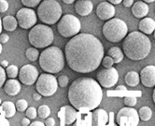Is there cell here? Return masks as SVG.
<instances>
[{
	"instance_id": "6da1fadb",
	"label": "cell",
	"mask_w": 155,
	"mask_h": 126,
	"mask_svg": "<svg viewBox=\"0 0 155 126\" xmlns=\"http://www.w3.org/2000/svg\"><path fill=\"white\" fill-rule=\"evenodd\" d=\"M104 47L97 37L90 33H78L68 42L64 57L71 70L80 73L94 72L104 58Z\"/></svg>"
},
{
	"instance_id": "7a4b0ae2",
	"label": "cell",
	"mask_w": 155,
	"mask_h": 126,
	"mask_svg": "<svg viewBox=\"0 0 155 126\" xmlns=\"http://www.w3.org/2000/svg\"><path fill=\"white\" fill-rule=\"evenodd\" d=\"M68 100L81 112L95 109L101 104L103 90L97 81L90 77H79L68 89Z\"/></svg>"
},
{
	"instance_id": "3957f363",
	"label": "cell",
	"mask_w": 155,
	"mask_h": 126,
	"mask_svg": "<svg viewBox=\"0 0 155 126\" xmlns=\"http://www.w3.org/2000/svg\"><path fill=\"white\" fill-rule=\"evenodd\" d=\"M124 53L132 60H142L147 58L151 49L150 38L141 32H132L124 37Z\"/></svg>"
},
{
	"instance_id": "277c9868",
	"label": "cell",
	"mask_w": 155,
	"mask_h": 126,
	"mask_svg": "<svg viewBox=\"0 0 155 126\" xmlns=\"http://www.w3.org/2000/svg\"><path fill=\"white\" fill-rule=\"evenodd\" d=\"M39 66L48 73H58L64 67V54L57 47H48L39 55Z\"/></svg>"
},
{
	"instance_id": "5b68a950",
	"label": "cell",
	"mask_w": 155,
	"mask_h": 126,
	"mask_svg": "<svg viewBox=\"0 0 155 126\" xmlns=\"http://www.w3.org/2000/svg\"><path fill=\"white\" fill-rule=\"evenodd\" d=\"M28 40L33 47L38 49L46 48L52 44L54 33L52 29L47 24H36L28 33Z\"/></svg>"
},
{
	"instance_id": "8992f818",
	"label": "cell",
	"mask_w": 155,
	"mask_h": 126,
	"mask_svg": "<svg viewBox=\"0 0 155 126\" xmlns=\"http://www.w3.org/2000/svg\"><path fill=\"white\" fill-rule=\"evenodd\" d=\"M38 17L47 25L55 24L62 17V7L55 0H44L38 8Z\"/></svg>"
},
{
	"instance_id": "52a82bcc",
	"label": "cell",
	"mask_w": 155,
	"mask_h": 126,
	"mask_svg": "<svg viewBox=\"0 0 155 126\" xmlns=\"http://www.w3.org/2000/svg\"><path fill=\"white\" fill-rule=\"evenodd\" d=\"M103 34L105 38L112 43H118L124 39L128 32V27L125 21L118 18H111L103 26Z\"/></svg>"
},
{
	"instance_id": "ba28073f",
	"label": "cell",
	"mask_w": 155,
	"mask_h": 126,
	"mask_svg": "<svg viewBox=\"0 0 155 126\" xmlns=\"http://www.w3.org/2000/svg\"><path fill=\"white\" fill-rule=\"evenodd\" d=\"M81 24L80 20L72 14L64 15L58 20L57 30L63 37H72L81 31Z\"/></svg>"
},
{
	"instance_id": "9c48e42d",
	"label": "cell",
	"mask_w": 155,
	"mask_h": 126,
	"mask_svg": "<svg viewBox=\"0 0 155 126\" xmlns=\"http://www.w3.org/2000/svg\"><path fill=\"white\" fill-rule=\"evenodd\" d=\"M36 88L42 97H51L58 89L57 78L52 73H43L38 75L36 81Z\"/></svg>"
},
{
	"instance_id": "30bf717a",
	"label": "cell",
	"mask_w": 155,
	"mask_h": 126,
	"mask_svg": "<svg viewBox=\"0 0 155 126\" xmlns=\"http://www.w3.org/2000/svg\"><path fill=\"white\" fill-rule=\"evenodd\" d=\"M116 121L120 126H137L139 123L138 112L133 107L123 108L117 114Z\"/></svg>"
},
{
	"instance_id": "8fae6325",
	"label": "cell",
	"mask_w": 155,
	"mask_h": 126,
	"mask_svg": "<svg viewBox=\"0 0 155 126\" xmlns=\"http://www.w3.org/2000/svg\"><path fill=\"white\" fill-rule=\"evenodd\" d=\"M16 20L21 28L31 29L37 23L38 15L34 9L29 8H23L18 10L16 14Z\"/></svg>"
},
{
	"instance_id": "7c38bea8",
	"label": "cell",
	"mask_w": 155,
	"mask_h": 126,
	"mask_svg": "<svg viewBox=\"0 0 155 126\" xmlns=\"http://www.w3.org/2000/svg\"><path fill=\"white\" fill-rule=\"evenodd\" d=\"M119 80V73L115 68H105L97 73V82L102 87L111 88Z\"/></svg>"
},
{
	"instance_id": "4fadbf2b",
	"label": "cell",
	"mask_w": 155,
	"mask_h": 126,
	"mask_svg": "<svg viewBox=\"0 0 155 126\" xmlns=\"http://www.w3.org/2000/svg\"><path fill=\"white\" fill-rule=\"evenodd\" d=\"M39 73L38 69L31 64H26L21 68L18 76L20 82L25 85H32L36 83Z\"/></svg>"
},
{
	"instance_id": "5bb4252c",
	"label": "cell",
	"mask_w": 155,
	"mask_h": 126,
	"mask_svg": "<svg viewBox=\"0 0 155 126\" xmlns=\"http://www.w3.org/2000/svg\"><path fill=\"white\" fill-rule=\"evenodd\" d=\"M141 84L146 87L155 86V66L149 65L142 69L140 72Z\"/></svg>"
},
{
	"instance_id": "9a60e30c",
	"label": "cell",
	"mask_w": 155,
	"mask_h": 126,
	"mask_svg": "<svg viewBox=\"0 0 155 126\" xmlns=\"http://www.w3.org/2000/svg\"><path fill=\"white\" fill-rule=\"evenodd\" d=\"M115 8L109 2H102L96 8V15L102 20H108L115 15Z\"/></svg>"
},
{
	"instance_id": "2e32d148",
	"label": "cell",
	"mask_w": 155,
	"mask_h": 126,
	"mask_svg": "<svg viewBox=\"0 0 155 126\" xmlns=\"http://www.w3.org/2000/svg\"><path fill=\"white\" fill-rule=\"evenodd\" d=\"M77 111L74 107L64 106L58 112V117L62 121V125H69L72 124L77 120Z\"/></svg>"
},
{
	"instance_id": "e0dca14e",
	"label": "cell",
	"mask_w": 155,
	"mask_h": 126,
	"mask_svg": "<svg viewBox=\"0 0 155 126\" xmlns=\"http://www.w3.org/2000/svg\"><path fill=\"white\" fill-rule=\"evenodd\" d=\"M93 8L94 4L91 0H77L75 3V11L82 17L90 15Z\"/></svg>"
},
{
	"instance_id": "ac0fdd59",
	"label": "cell",
	"mask_w": 155,
	"mask_h": 126,
	"mask_svg": "<svg viewBox=\"0 0 155 126\" xmlns=\"http://www.w3.org/2000/svg\"><path fill=\"white\" fill-rule=\"evenodd\" d=\"M108 122V114L102 109H97L92 113V125L104 126Z\"/></svg>"
},
{
	"instance_id": "d6986e66",
	"label": "cell",
	"mask_w": 155,
	"mask_h": 126,
	"mask_svg": "<svg viewBox=\"0 0 155 126\" xmlns=\"http://www.w3.org/2000/svg\"><path fill=\"white\" fill-rule=\"evenodd\" d=\"M4 91L8 96H10V97H14L18 95L21 92L20 82L17 81L15 78L14 79L10 78L4 84Z\"/></svg>"
},
{
	"instance_id": "ffe728a7",
	"label": "cell",
	"mask_w": 155,
	"mask_h": 126,
	"mask_svg": "<svg viewBox=\"0 0 155 126\" xmlns=\"http://www.w3.org/2000/svg\"><path fill=\"white\" fill-rule=\"evenodd\" d=\"M132 13L136 18L142 19L149 13V6L144 1H137L132 6Z\"/></svg>"
},
{
	"instance_id": "44dd1931",
	"label": "cell",
	"mask_w": 155,
	"mask_h": 126,
	"mask_svg": "<svg viewBox=\"0 0 155 126\" xmlns=\"http://www.w3.org/2000/svg\"><path fill=\"white\" fill-rule=\"evenodd\" d=\"M138 28L141 32L145 34H151L155 30V20L151 18L144 17L139 22Z\"/></svg>"
},
{
	"instance_id": "7402d4cb",
	"label": "cell",
	"mask_w": 155,
	"mask_h": 126,
	"mask_svg": "<svg viewBox=\"0 0 155 126\" xmlns=\"http://www.w3.org/2000/svg\"><path fill=\"white\" fill-rule=\"evenodd\" d=\"M2 26L3 29L8 32H13L18 26V21L13 16H6L2 20Z\"/></svg>"
},
{
	"instance_id": "603a6c76",
	"label": "cell",
	"mask_w": 155,
	"mask_h": 126,
	"mask_svg": "<svg viewBox=\"0 0 155 126\" xmlns=\"http://www.w3.org/2000/svg\"><path fill=\"white\" fill-rule=\"evenodd\" d=\"M107 56L111 57L114 63L118 64L120 62H121L124 60V53L121 51L120 48H119L118 47H113L111 48H109L107 51Z\"/></svg>"
},
{
	"instance_id": "cb8c5ba5",
	"label": "cell",
	"mask_w": 155,
	"mask_h": 126,
	"mask_svg": "<svg viewBox=\"0 0 155 126\" xmlns=\"http://www.w3.org/2000/svg\"><path fill=\"white\" fill-rule=\"evenodd\" d=\"M124 80H125V83L128 86L135 87V86L138 85V84L140 82V76L137 72H129L125 74Z\"/></svg>"
},
{
	"instance_id": "d4e9b609",
	"label": "cell",
	"mask_w": 155,
	"mask_h": 126,
	"mask_svg": "<svg viewBox=\"0 0 155 126\" xmlns=\"http://www.w3.org/2000/svg\"><path fill=\"white\" fill-rule=\"evenodd\" d=\"M1 108L5 113V116L7 118H12L15 115L16 107L15 104L12 101H5L1 104Z\"/></svg>"
},
{
	"instance_id": "484cf974",
	"label": "cell",
	"mask_w": 155,
	"mask_h": 126,
	"mask_svg": "<svg viewBox=\"0 0 155 126\" xmlns=\"http://www.w3.org/2000/svg\"><path fill=\"white\" fill-rule=\"evenodd\" d=\"M138 115H139V119H141L144 121H148L150 120L152 116V111L149 107H142L138 111Z\"/></svg>"
},
{
	"instance_id": "4316f807",
	"label": "cell",
	"mask_w": 155,
	"mask_h": 126,
	"mask_svg": "<svg viewBox=\"0 0 155 126\" xmlns=\"http://www.w3.org/2000/svg\"><path fill=\"white\" fill-rule=\"evenodd\" d=\"M25 56L30 61H36L39 57V51L37 48H29L25 52Z\"/></svg>"
},
{
	"instance_id": "83f0119b",
	"label": "cell",
	"mask_w": 155,
	"mask_h": 126,
	"mask_svg": "<svg viewBox=\"0 0 155 126\" xmlns=\"http://www.w3.org/2000/svg\"><path fill=\"white\" fill-rule=\"evenodd\" d=\"M51 114V109L47 105H42L38 108V115L41 119H46L50 116Z\"/></svg>"
},
{
	"instance_id": "f1b7e54d",
	"label": "cell",
	"mask_w": 155,
	"mask_h": 126,
	"mask_svg": "<svg viewBox=\"0 0 155 126\" xmlns=\"http://www.w3.org/2000/svg\"><path fill=\"white\" fill-rule=\"evenodd\" d=\"M19 73V69L17 66L15 65H8L6 69V74L8 75V77L14 79L18 76Z\"/></svg>"
},
{
	"instance_id": "f546056e",
	"label": "cell",
	"mask_w": 155,
	"mask_h": 126,
	"mask_svg": "<svg viewBox=\"0 0 155 126\" xmlns=\"http://www.w3.org/2000/svg\"><path fill=\"white\" fill-rule=\"evenodd\" d=\"M15 107H16V110L17 111H20V112H24L26 110V109L28 108V103L25 99H19L16 104H15Z\"/></svg>"
},
{
	"instance_id": "4dcf8cb0",
	"label": "cell",
	"mask_w": 155,
	"mask_h": 126,
	"mask_svg": "<svg viewBox=\"0 0 155 126\" xmlns=\"http://www.w3.org/2000/svg\"><path fill=\"white\" fill-rule=\"evenodd\" d=\"M25 115L28 119L30 120H33L35 119L38 115V110L36 108L34 107H30V108H27L26 110H25Z\"/></svg>"
},
{
	"instance_id": "1f68e13d",
	"label": "cell",
	"mask_w": 155,
	"mask_h": 126,
	"mask_svg": "<svg viewBox=\"0 0 155 126\" xmlns=\"http://www.w3.org/2000/svg\"><path fill=\"white\" fill-rule=\"evenodd\" d=\"M21 4L27 8H35L40 4L41 0H21Z\"/></svg>"
},
{
	"instance_id": "d6a6232c",
	"label": "cell",
	"mask_w": 155,
	"mask_h": 126,
	"mask_svg": "<svg viewBox=\"0 0 155 126\" xmlns=\"http://www.w3.org/2000/svg\"><path fill=\"white\" fill-rule=\"evenodd\" d=\"M124 102L127 107H135L137 103V99L135 97H126Z\"/></svg>"
},
{
	"instance_id": "836d02e7",
	"label": "cell",
	"mask_w": 155,
	"mask_h": 126,
	"mask_svg": "<svg viewBox=\"0 0 155 126\" xmlns=\"http://www.w3.org/2000/svg\"><path fill=\"white\" fill-rule=\"evenodd\" d=\"M57 82H58V85H60L61 87H65L68 86L69 83V79L66 75H61L57 78Z\"/></svg>"
},
{
	"instance_id": "e575fe53",
	"label": "cell",
	"mask_w": 155,
	"mask_h": 126,
	"mask_svg": "<svg viewBox=\"0 0 155 126\" xmlns=\"http://www.w3.org/2000/svg\"><path fill=\"white\" fill-rule=\"evenodd\" d=\"M102 64L105 68H110V67H112L113 64H114V61L112 60L111 57H109V56H107L105 57V58H103L102 60Z\"/></svg>"
},
{
	"instance_id": "d590c367",
	"label": "cell",
	"mask_w": 155,
	"mask_h": 126,
	"mask_svg": "<svg viewBox=\"0 0 155 126\" xmlns=\"http://www.w3.org/2000/svg\"><path fill=\"white\" fill-rule=\"evenodd\" d=\"M6 77H7V74H6V71L4 70V68L0 65V87H2L6 82Z\"/></svg>"
},
{
	"instance_id": "8d00e7d4",
	"label": "cell",
	"mask_w": 155,
	"mask_h": 126,
	"mask_svg": "<svg viewBox=\"0 0 155 126\" xmlns=\"http://www.w3.org/2000/svg\"><path fill=\"white\" fill-rule=\"evenodd\" d=\"M8 8V3L7 0H0V13L6 12Z\"/></svg>"
},
{
	"instance_id": "74e56055",
	"label": "cell",
	"mask_w": 155,
	"mask_h": 126,
	"mask_svg": "<svg viewBox=\"0 0 155 126\" xmlns=\"http://www.w3.org/2000/svg\"><path fill=\"white\" fill-rule=\"evenodd\" d=\"M9 40V36L6 33H0V43L6 44Z\"/></svg>"
},
{
	"instance_id": "f35d334b",
	"label": "cell",
	"mask_w": 155,
	"mask_h": 126,
	"mask_svg": "<svg viewBox=\"0 0 155 126\" xmlns=\"http://www.w3.org/2000/svg\"><path fill=\"white\" fill-rule=\"evenodd\" d=\"M45 125L47 126H54L55 125V121L53 118H46L45 120Z\"/></svg>"
},
{
	"instance_id": "ab89813d",
	"label": "cell",
	"mask_w": 155,
	"mask_h": 126,
	"mask_svg": "<svg viewBox=\"0 0 155 126\" xmlns=\"http://www.w3.org/2000/svg\"><path fill=\"white\" fill-rule=\"evenodd\" d=\"M123 4L125 8H130L134 4V0H123Z\"/></svg>"
},
{
	"instance_id": "60d3db41",
	"label": "cell",
	"mask_w": 155,
	"mask_h": 126,
	"mask_svg": "<svg viewBox=\"0 0 155 126\" xmlns=\"http://www.w3.org/2000/svg\"><path fill=\"white\" fill-rule=\"evenodd\" d=\"M21 125L23 126H27V125H29L30 124V119H28L27 117H25V118H23V120H21Z\"/></svg>"
},
{
	"instance_id": "b9f144b4",
	"label": "cell",
	"mask_w": 155,
	"mask_h": 126,
	"mask_svg": "<svg viewBox=\"0 0 155 126\" xmlns=\"http://www.w3.org/2000/svg\"><path fill=\"white\" fill-rule=\"evenodd\" d=\"M41 95L38 92V93H35L34 95H33V98H34V100L35 101H38V100H40V98H41Z\"/></svg>"
},
{
	"instance_id": "7bdbcfd3",
	"label": "cell",
	"mask_w": 155,
	"mask_h": 126,
	"mask_svg": "<svg viewBox=\"0 0 155 126\" xmlns=\"http://www.w3.org/2000/svg\"><path fill=\"white\" fill-rule=\"evenodd\" d=\"M109 3H111L112 5H119L123 2V0H107Z\"/></svg>"
},
{
	"instance_id": "ee69618b",
	"label": "cell",
	"mask_w": 155,
	"mask_h": 126,
	"mask_svg": "<svg viewBox=\"0 0 155 126\" xmlns=\"http://www.w3.org/2000/svg\"><path fill=\"white\" fill-rule=\"evenodd\" d=\"M30 125H32V126H37V125H38V126H44V125H45V123L41 122V121H34V122L30 123Z\"/></svg>"
},
{
	"instance_id": "f6af8a7d",
	"label": "cell",
	"mask_w": 155,
	"mask_h": 126,
	"mask_svg": "<svg viewBox=\"0 0 155 126\" xmlns=\"http://www.w3.org/2000/svg\"><path fill=\"white\" fill-rule=\"evenodd\" d=\"M116 90L117 91H124V90H126V87L124 85H119V86H117Z\"/></svg>"
},
{
	"instance_id": "bcb514c9",
	"label": "cell",
	"mask_w": 155,
	"mask_h": 126,
	"mask_svg": "<svg viewBox=\"0 0 155 126\" xmlns=\"http://www.w3.org/2000/svg\"><path fill=\"white\" fill-rule=\"evenodd\" d=\"M63 2L64 4H68V5H70V4H73L75 2V0H63Z\"/></svg>"
},
{
	"instance_id": "7dc6e473",
	"label": "cell",
	"mask_w": 155,
	"mask_h": 126,
	"mask_svg": "<svg viewBox=\"0 0 155 126\" xmlns=\"http://www.w3.org/2000/svg\"><path fill=\"white\" fill-rule=\"evenodd\" d=\"M1 66H2V67H8V62L7 60H3V61L1 62Z\"/></svg>"
},
{
	"instance_id": "c3c4849f",
	"label": "cell",
	"mask_w": 155,
	"mask_h": 126,
	"mask_svg": "<svg viewBox=\"0 0 155 126\" xmlns=\"http://www.w3.org/2000/svg\"><path fill=\"white\" fill-rule=\"evenodd\" d=\"M2 30H3V26H2V20L0 19V33H1Z\"/></svg>"
},
{
	"instance_id": "681fc988",
	"label": "cell",
	"mask_w": 155,
	"mask_h": 126,
	"mask_svg": "<svg viewBox=\"0 0 155 126\" xmlns=\"http://www.w3.org/2000/svg\"><path fill=\"white\" fill-rule=\"evenodd\" d=\"M142 1L146 2V3H152V2L155 1V0H142Z\"/></svg>"
},
{
	"instance_id": "f907efd6",
	"label": "cell",
	"mask_w": 155,
	"mask_h": 126,
	"mask_svg": "<svg viewBox=\"0 0 155 126\" xmlns=\"http://www.w3.org/2000/svg\"><path fill=\"white\" fill-rule=\"evenodd\" d=\"M152 99H153V102L155 104V89L153 90V94H152Z\"/></svg>"
},
{
	"instance_id": "816d5d0a",
	"label": "cell",
	"mask_w": 155,
	"mask_h": 126,
	"mask_svg": "<svg viewBox=\"0 0 155 126\" xmlns=\"http://www.w3.org/2000/svg\"><path fill=\"white\" fill-rule=\"evenodd\" d=\"M2 50H3V48H2V44L0 43V54L2 53Z\"/></svg>"
},
{
	"instance_id": "f5cc1de1",
	"label": "cell",
	"mask_w": 155,
	"mask_h": 126,
	"mask_svg": "<svg viewBox=\"0 0 155 126\" xmlns=\"http://www.w3.org/2000/svg\"><path fill=\"white\" fill-rule=\"evenodd\" d=\"M153 35H154V39H155V30H154V32H153Z\"/></svg>"
},
{
	"instance_id": "db71d44e",
	"label": "cell",
	"mask_w": 155,
	"mask_h": 126,
	"mask_svg": "<svg viewBox=\"0 0 155 126\" xmlns=\"http://www.w3.org/2000/svg\"><path fill=\"white\" fill-rule=\"evenodd\" d=\"M2 104V101H1V98H0V105Z\"/></svg>"
}]
</instances>
